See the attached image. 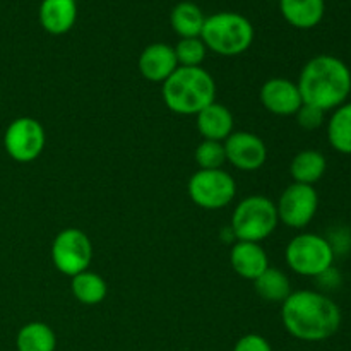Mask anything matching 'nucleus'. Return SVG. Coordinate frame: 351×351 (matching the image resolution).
Returning <instances> with one entry per match:
<instances>
[{
	"label": "nucleus",
	"mask_w": 351,
	"mask_h": 351,
	"mask_svg": "<svg viewBox=\"0 0 351 351\" xmlns=\"http://www.w3.org/2000/svg\"><path fill=\"white\" fill-rule=\"evenodd\" d=\"M281 321L293 338L307 343L326 341L338 332L341 311L321 291H291L281 304Z\"/></svg>",
	"instance_id": "f257e3e1"
},
{
	"label": "nucleus",
	"mask_w": 351,
	"mask_h": 351,
	"mask_svg": "<svg viewBox=\"0 0 351 351\" xmlns=\"http://www.w3.org/2000/svg\"><path fill=\"white\" fill-rule=\"evenodd\" d=\"M297 86L304 103L322 112H332L348 101L351 71L335 55H317L304 65Z\"/></svg>",
	"instance_id": "f03ea898"
},
{
	"label": "nucleus",
	"mask_w": 351,
	"mask_h": 351,
	"mask_svg": "<svg viewBox=\"0 0 351 351\" xmlns=\"http://www.w3.org/2000/svg\"><path fill=\"white\" fill-rule=\"evenodd\" d=\"M161 96L170 112L197 115L216 101V81L202 67H178L161 84Z\"/></svg>",
	"instance_id": "7ed1b4c3"
},
{
	"label": "nucleus",
	"mask_w": 351,
	"mask_h": 351,
	"mask_svg": "<svg viewBox=\"0 0 351 351\" xmlns=\"http://www.w3.org/2000/svg\"><path fill=\"white\" fill-rule=\"evenodd\" d=\"M199 38L208 50L221 57H237L252 45L254 26L239 12H216L206 17Z\"/></svg>",
	"instance_id": "20e7f679"
},
{
	"label": "nucleus",
	"mask_w": 351,
	"mask_h": 351,
	"mask_svg": "<svg viewBox=\"0 0 351 351\" xmlns=\"http://www.w3.org/2000/svg\"><path fill=\"white\" fill-rule=\"evenodd\" d=\"M278 223L276 202L266 195H249L233 209L230 232L237 240L261 243L273 235Z\"/></svg>",
	"instance_id": "39448f33"
},
{
	"label": "nucleus",
	"mask_w": 351,
	"mask_h": 351,
	"mask_svg": "<svg viewBox=\"0 0 351 351\" xmlns=\"http://www.w3.org/2000/svg\"><path fill=\"white\" fill-rule=\"evenodd\" d=\"M335 250L326 237L317 233H298L288 242L285 259L298 276L319 278L335 264Z\"/></svg>",
	"instance_id": "423d86ee"
},
{
	"label": "nucleus",
	"mask_w": 351,
	"mask_h": 351,
	"mask_svg": "<svg viewBox=\"0 0 351 351\" xmlns=\"http://www.w3.org/2000/svg\"><path fill=\"white\" fill-rule=\"evenodd\" d=\"M187 192L195 206L208 211H218L232 204L237 195V184L223 168L197 170L189 178Z\"/></svg>",
	"instance_id": "0eeeda50"
},
{
	"label": "nucleus",
	"mask_w": 351,
	"mask_h": 351,
	"mask_svg": "<svg viewBox=\"0 0 351 351\" xmlns=\"http://www.w3.org/2000/svg\"><path fill=\"white\" fill-rule=\"evenodd\" d=\"M51 263L65 276H75L89 269L93 259V243L79 228H65L51 242Z\"/></svg>",
	"instance_id": "6e6552de"
},
{
	"label": "nucleus",
	"mask_w": 351,
	"mask_h": 351,
	"mask_svg": "<svg viewBox=\"0 0 351 351\" xmlns=\"http://www.w3.org/2000/svg\"><path fill=\"white\" fill-rule=\"evenodd\" d=\"M47 144L45 129L33 117H19L3 132V149L17 163H31L41 156Z\"/></svg>",
	"instance_id": "1a4fd4ad"
},
{
	"label": "nucleus",
	"mask_w": 351,
	"mask_h": 351,
	"mask_svg": "<svg viewBox=\"0 0 351 351\" xmlns=\"http://www.w3.org/2000/svg\"><path fill=\"white\" fill-rule=\"evenodd\" d=\"M319 209V194L314 185L291 184L281 192L276 202L278 219L285 226L302 230L311 225Z\"/></svg>",
	"instance_id": "9d476101"
},
{
	"label": "nucleus",
	"mask_w": 351,
	"mask_h": 351,
	"mask_svg": "<svg viewBox=\"0 0 351 351\" xmlns=\"http://www.w3.org/2000/svg\"><path fill=\"white\" fill-rule=\"evenodd\" d=\"M226 161L237 170L256 171L264 167L267 160V147L257 134L247 130H233L223 143Z\"/></svg>",
	"instance_id": "9b49d317"
},
{
	"label": "nucleus",
	"mask_w": 351,
	"mask_h": 351,
	"mask_svg": "<svg viewBox=\"0 0 351 351\" xmlns=\"http://www.w3.org/2000/svg\"><path fill=\"white\" fill-rule=\"evenodd\" d=\"M261 103L269 113L291 117L304 105L297 82L287 77H271L261 88Z\"/></svg>",
	"instance_id": "f8f14e48"
},
{
	"label": "nucleus",
	"mask_w": 351,
	"mask_h": 351,
	"mask_svg": "<svg viewBox=\"0 0 351 351\" xmlns=\"http://www.w3.org/2000/svg\"><path fill=\"white\" fill-rule=\"evenodd\" d=\"M178 69L175 48L167 43H151L139 57V72L144 79L163 84Z\"/></svg>",
	"instance_id": "ddd939ff"
},
{
	"label": "nucleus",
	"mask_w": 351,
	"mask_h": 351,
	"mask_svg": "<svg viewBox=\"0 0 351 351\" xmlns=\"http://www.w3.org/2000/svg\"><path fill=\"white\" fill-rule=\"evenodd\" d=\"M230 264L240 278L256 281L269 267V259L261 243L237 240L230 250Z\"/></svg>",
	"instance_id": "4468645a"
},
{
	"label": "nucleus",
	"mask_w": 351,
	"mask_h": 351,
	"mask_svg": "<svg viewBox=\"0 0 351 351\" xmlns=\"http://www.w3.org/2000/svg\"><path fill=\"white\" fill-rule=\"evenodd\" d=\"M38 19L53 36L69 33L77 21V0H41Z\"/></svg>",
	"instance_id": "2eb2a0df"
},
{
	"label": "nucleus",
	"mask_w": 351,
	"mask_h": 351,
	"mask_svg": "<svg viewBox=\"0 0 351 351\" xmlns=\"http://www.w3.org/2000/svg\"><path fill=\"white\" fill-rule=\"evenodd\" d=\"M195 125L202 139L225 143L226 137L233 132L235 122L230 108L215 101L195 115Z\"/></svg>",
	"instance_id": "dca6fc26"
},
{
	"label": "nucleus",
	"mask_w": 351,
	"mask_h": 351,
	"mask_svg": "<svg viewBox=\"0 0 351 351\" xmlns=\"http://www.w3.org/2000/svg\"><path fill=\"white\" fill-rule=\"evenodd\" d=\"M281 16L297 29H312L324 19V0H280Z\"/></svg>",
	"instance_id": "f3484780"
},
{
	"label": "nucleus",
	"mask_w": 351,
	"mask_h": 351,
	"mask_svg": "<svg viewBox=\"0 0 351 351\" xmlns=\"http://www.w3.org/2000/svg\"><path fill=\"white\" fill-rule=\"evenodd\" d=\"M328 160L321 151L304 149L293 156L290 163V175L295 184L314 185L324 177Z\"/></svg>",
	"instance_id": "a211bd4d"
},
{
	"label": "nucleus",
	"mask_w": 351,
	"mask_h": 351,
	"mask_svg": "<svg viewBox=\"0 0 351 351\" xmlns=\"http://www.w3.org/2000/svg\"><path fill=\"white\" fill-rule=\"evenodd\" d=\"M206 16L201 7L194 2H180L171 9V29L180 38H199Z\"/></svg>",
	"instance_id": "6ab92c4d"
},
{
	"label": "nucleus",
	"mask_w": 351,
	"mask_h": 351,
	"mask_svg": "<svg viewBox=\"0 0 351 351\" xmlns=\"http://www.w3.org/2000/svg\"><path fill=\"white\" fill-rule=\"evenodd\" d=\"M17 351H55L57 336L45 322H27L16 336Z\"/></svg>",
	"instance_id": "aec40b11"
},
{
	"label": "nucleus",
	"mask_w": 351,
	"mask_h": 351,
	"mask_svg": "<svg viewBox=\"0 0 351 351\" xmlns=\"http://www.w3.org/2000/svg\"><path fill=\"white\" fill-rule=\"evenodd\" d=\"M328 141L338 153L351 154V101L332 110L328 120Z\"/></svg>",
	"instance_id": "412c9836"
},
{
	"label": "nucleus",
	"mask_w": 351,
	"mask_h": 351,
	"mask_svg": "<svg viewBox=\"0 0 351 351\" xmlns=\"http://www.w3.org/2000/svg\"><path fill=\"white\" fill-rule=\"evenodd\" d=\"M71 290L75 300L84 305H98L101 304L108 293L106 281L99 274L93 271H82V273L72 276Z\"/></svg>",
	"instance_id": "4be33fe9"
},
{
	"label": "nucleus",
	"mask_w": 351,
	"mask_h": 351,
	"mask_svg": "<svg viewBox=\"0 0 351 351\" xmlns=\"http://www.w3.org/2000/svg\"><path fill=\"white\" fill-rule=\"evenodd\" d=\"M254 288L263 300L273 302V304H283L291 293V285L287 274L278 267L271 266L254 281Z\"/></svg>",
	"instance_id": "5701e85b"
},
{
	"label": "nucleus",
	"mask_w": 351,
	"mask_h": 351,
	"mask_svg": "<svg viewBox=\"0 0 351 351\" xmlns=\"http://www.w3.org/2000/svg\"><path fill=\"white\" fill-rule=\"evenodd\" d=\"M175 48L178 67H201L208 48L201 38H180Z\"/></svg>",
	"instance_id": "b1692460"
},
{
	"label": "nucleus",
	"mask_w": 351,
	"mask_h": 351,
	"mask_svg": "<svg viewBox=\"0 0 351 351\" xmlns=\"http://www.w3.org/2000/svg\"><path fill=\"white\" fill-rule=\"evenodd\" d=\"M194 156L199 170H216L223 168V165L226 163L225 146L218 141L202 139V143L195 147Z\"/></svg>",
	"instance_id": "393cba45"
},
{
	"label": "nucleus",
	"mask_w": 351,
	"mask_h": 351,
	"mask_svg": "<svg viewBox=\"0 0 351 351\" xmlns=\"http://www.w3.org/2000/svg\"><path fill=\"white\" fill-rule=\"evenodd\" d=\"M295 119H297L298 125H300L302 129L315 130L324 123L326 112H322V110L315 108V106L304 103V105L300 106V110L295 113Z\"/></svg>",
	"instance_id": "a878e982"
},
{
	"label": "nucleus",
	"mask_w": 351,
	"mask_h": 351,
	"mask_svg": "<svg viewBox=\"0 0 351 351\" xmlns=\"http://www.w3.org/2000/svg\"><path fill=\"white\" fill-rule=\"evenodd\" d=\"M233 351H273V348H271L269 341H267L264 336L250 332V335L242 336V338L235 343Z\"/></svg>",
	"instance_id": "bb28decb"
},
{
	"label": "nucleus",
	"mask_w": 351,
	"mask_h": 351,
	"mask_svg": "<svg viewBox=\"0 0 351 351\" xmlns=\"http://www.w3.org/2000/svg\"><path fill=\"white\" fill-rule=\"evenodd\" d=\"M0 103H2V96H0Z\"/></svg>",
	"instance_id": "cd10ccee"
}]
</instances>
